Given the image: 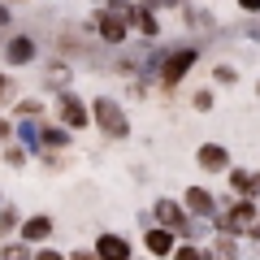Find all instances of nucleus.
Returning <instances> with one entry per match:
<instances>
[{
    "label": "nucleus",
    "mask_w": 260,
    "mask_h": 260,
    "mask_svg": "<svg viewBox=\"0 0 260 260\" xmlns=\"http://www.w3.org/2000/svg\"><path fill=\"white\" fill-rule=\"evenodd\" d=\"M260 217V204L251 200V195H234V200H225L221 208H217L213 217V230H225V234H247V225Z\"/></svg>",
    "instance_id": "obj_1"
},
{
    "label": "nucleus",
    "mask_w": 260,
    "mask_h": 260,
    "mask_svg": "<svg viewBox=\"0 0 260 260\" xmlns=\"http://www.w3.org/2000/svg\"><path fill=\"white\" fill-rule=\"evenodd\" d=\"M152 217H156L160 225H169L174 234H182V239H204L200 217H191L186 204H178V200H156V204H152Z\"/></svg>",
    "instance_id": "obj_2"
},
{
    "label": "nucleus",
    "mask_w": 260,
    "mask_h": 260,
    "mask_svg": "<svg viewBox=\"0 0 260 260\" xmlns=\"http://www.w3.org/2000/svg\"><path fill=\"white\" fill-rule=\"evenodd\" d=\"M91 121L109 135V139H130V117L121 113L117 100H109V95H100V100H91Z\"/></svg>",
    "instance_id": "obj_3"
},
{
    "label": "nucleus",
    "mask_w": 260,
    "mask_h": 260,
    "mask_svg": "<svg viewBox=\"0 0 260 260\" xmlns=\"http://www.w3.org/2000/svg\"><path fill=\"white\" fill-rule=\"evenodd\" d=\"M200 61V48H174V52H165V61L156 65V78L160 87H178L186 74H191V65Z\"/></svg>",
    "instance_id": "obj_4"
},
{
    "label": "nucleus",
    "mask_w": 260,
    "mask_h": 260,
    "mask_svg": "<svg viewBox=\"0 0 260 260\" xmlns=\"http://www.w3.org/2000/svg\"><path fill=\"white\" fill-rule=\"evenodd\" d=\"M56 113H61V121H65L70 130H74V135L91 126V109H87V104L78 100L74 91H61V95H56Z\"/></svg>",
    "instance_id": "obj_5"
},
{
    "label": "nucleus",
    "mask_w": 260,
    "mask_h": 260,
    "mask_svg": "<svg viewBox=\"0 0 260 260\" xmlns=\"http://www.w3.org/2000/svg\"><path fill=\"white\" fill-rule=\"evenodd\" d=\"M182 204H186V213L200 217V221H213L217 208H221V204H217V195L204 191V186H186V191H182Z\"/></svg>",
    "instance_id": "obj_6"
},
{
    "label": "nucleus",
    "mask_w": 260,
    "mask_h": 260,
    "mask_svg": "<svg viewBox=\"0 0 260 260\" xmlns=\"http://www.w3.org/2000/svg\"><path fill=\"white\" fill-rule=\"evenodd\" d=\"M95 35L104 39V44H126V35H130V22L126 18H117V13L104 5L100 13H95Z\"/></svg>",
    "instance_id": "obj_7"
},
{
    "label": "nucleus",
    "mask_w": 260,
    "mask_h": 260,
    "mask_svg": "<svg viewBox=\"0 0 260 260\" xmlns=\"http://www.w3.org/2000/svg\"><path fill=\"white\" fill-rule=\"evenodd\" d=\"M143 247H148V256H174V247H178V234L169 230V225H148L143 230Z\"/></svg>",
    "instance_id": "obj_8"
},
{
    "label": "nucleus",
    "mask_w": 260,
    "mask_h": 260,
    "mask_svg": "<svg viewBox=\"0 0 260 260\" xmlns=\"http://www.w3.org/2000/svg\"><path fill=\"white\" fill-rule=\"evenodd\" d=\"M195 165L204 169V174H225V169H230V152H225L221 143H200Z\"/></svg>",
    "instance_id": "obj_9"
},
{
    "label": "nucleus",
    "mask_w": 260,
    "mask_h": 260,
    "mask_svg": "<svg viewBox=\"0 0 260 260\" xmlns=\"http://www.w3.org/2000/svg\"><path fill=\"white\" fill-rule=\"evenodd\" d=\"M95 256H100V260H126V256H135V247H130L121 234L104 230L100 239H95Z\"/></svg>",
    "instance_id": "obj_10"
},
{
    "label": "nucleus",
    "mask_w": 260,
    "mask_h": 260,
    "mask_svg": "<svg viewBox=\"0 0 260 260\" xmlns=\"http://www.w3.org/2000/svg\"><path fill=\"white\" fill-rule=\"evenodd\" d=\"M35 56H39V44L30 35H13L9 44H5V61L9 65H30Z\"/></svg>",
    "instance_id": "obj_11"
},
{
    "label": "nucleus",
    "mask_w": 260,
    "mask_h": 260,
    "mask_svg": "<svg viewBox=\"0 0 260 260\" xmlns=\"http://www.w3.org/2000/svg\"><path fill=\"white\" fill-rule=\"evenodd\" d=\"M18 239H26L30 247H39L44 239H52V217L39 213V217H26V221L18 225Z\"/></svg>",
    "instance_id": "obj_12"
},
{
    "label": "nucleus",
    "mask_w": 260,
    "mask_h": 260,
    "mask_svg": "<svg viewBox=\"0 0 260 260\" xmlns=\"http://www.w3.org/2000/svg\"><path fill=\"white\" fill-rule=\"evenodd\" d=\"M130 30H139L143 39L160 35V22H156V13H152V5H139V0H135V9H130Z\"/></svg>",
    "instance_id": "obj_13"
},
{
    "label": "nucleus",
    "mask_w": 260,
    "mask_h": 260,
    "mask_svg": "<svg viewBox=\"0 0 260 260\" xmlns=\"http://www.w3.org/2000/svg\"><path fill=\"white\" fill-rule=\"evenodd\" d=\"M39 143H44L48 152H65L70 143H74V130L65 126V121H61V126H39ZM44 148H39V152H44Z\"/></svg>",
    "instance_id": "obj_14"
},
{
    "label": "nucleus",
    "mask_w": 260,
    "mask_h": 260,
    "mask_svg": "<svg viewBox=\"0 0 260 260\" xmlns=\"http://www.w3.org/2000/svg\"><path fill=\"white\" fill-rule=\"evenodd\" d=\"M225 178H230V191L234 195H251V200H256L260 195V174H251V169H225Z\"/></svg>",
    "instance_id": "obj_15"
},
{
    "label": "nucleus",
    "mask_w": 260,
    "mask_h": 260,
    "mask_svg": "<svg viewBox=\"0 0 260 260\" xmlns=\"http://www.w3.org/2000/svg\"><path fill=\"white\" fill-rule=\"evenodd\" d=\"M13 135H18V143H22L26 152H39V148H44V143H39V126H35V117H22L18 126H13Z\"/></svg>",
    "instance_id": "obj_16"
},
{
    "label": "nucleus",
    "mask_w": 260,
    "mask_h": 260,
    "mask_svg": "<svg viewBox=\"0 0 260 260\" xmlns=\"http://www.w3.org/2000/svg\"><path fill=\"white\" fill-rule=\"evenodd\" d=\"M18 225H22V213H18L13 204H0V239H9Z\"/></svg>",
    "instance_id": "obj_17"
},
{
    "label": "nucleus",
    "mask_w": 260,
    "mask_h": 260,
    "mask_svg": "<svg viewBox=\"0 0 260 260\" xmlns=\"http://www.w3.org/2000/svg\"><path fill=\"white\" fill-rule=\"evenodd\" d=\"M213 78L221 87H234V83H239V70H234V65H213Z\"/></svg>",
    "instance_id": "obj_18"
},
{
    "label": "nucleus",
    "mask_w": 260,
    "mask_h": 260,
    "mask_svg": "<svg viewBox=\"0 0 260 260\" xmlns=\"http://www.w3.org/2000/svg\"><path fill=\"white\" fill-rule=\"evenodd\" d=\"M5 165L22 169V165H26V148H22V143H9V148H5Z\"/></svg>",
    "instance_id": "obj_19"
},
{
    "label": "nucleus",
    "mask_w": 260,
    "mask_h": 260,
    "mask_svg": "<svg viewBox=\"0 0 260 260\" xmlns=\"http://www.w3.org/2000/svg\"><path fill=\"white\" fill-rule=\"evenodd\" d=\"M174 256H178V260H200V256H208V247H195V243H178Z\"/></svg>",
    "instance_id": "obj_20"
},
{
    "label": "nucleus",
    "mask_w": 260,
    "mask_h": 260,
    "mask_svg": "<svg viewBox=\"0 0 260 260\" xmlns=\"http://www.w3.org/2000/svg\"><path fill=\"white\" fill-rule=\"evenodd\" d=\"M191 104H195L200 113H208V109L217 104V95H213V91H195V95H191Z\"/></svg>",
    "instance_id": "obj_21"
},
{
    "label": "nucleus",
    "mask_w": 260,
    "mask_h": 260,
    "mask_svg": "<svg viewBox=\"0 0 260 260\" xmlns=\"http://www.w3.org/2000/svg\"><path fill=\"white\" fill-rule=\"evenodd\" d=\"M44 113V100H22L18 104V117H39Z\"/></svg>",
    "instance_id": "obj_22"
},
{
    "label": "nucleus",
    "mask_w": 260,
    "mask_h": 260,
    "mask_svg": "<svg viewBox=\"0 0 260 260\" xmlns=\"http://www.w3.org/2000/svg\"><path fill=\"white\" fill-rule=\"evenodd\" d=\"M65 83H70V70H65V65L48 70V87H65Z\"/></svg>",
    "instance_id": "obj_23"
},
{
    "label": "nucleus",
    "mask_w": 260,
    "mask_h": 260,
    "mask_svg": "<svg viewBox=\"0 0 260 260\" xmlns=\"http://www.w3.org/2000/svg\"><path fill=\"white\" fill-rule=\"evenodd\" d=\"M9 95H13V83H9V74H5V70H0V104L9 100Z\"/></svg>",
    "instance_id": "obj_24"
},
{
    "label": "nucleus",
    "mask_w": 260,
    "mask_h": 260,
    "mask_svg": "<svg viewBox=\"0 0 260 260\" xmlns=\"http://www.w3.org/2000/svg\"><path fill=\"white\" fill-rule=\"evenodd\" d=\"M5 139H13V121L9 117H0V143H5Z\"/></svg>",
    "instance_id": "obj_25"
},
{
    "label": "nucleus",
    "mask_w": 260,
    "mask_h": 260,
    "mask_svg": "<svg viewBox=\"0 0 260 260\" xmlns=\"http://www.w3.org/2000/svg\"><path fill=\"white\" fill-rule=\"evenodd\" d=\"M234 5H239L243 13H260V0H234Z\"/></svg>",
    "instance_id": "obj_26"
},
{
    "label": "nucleus",
    "mask_w": 260,
    "mask_h": 260,
    "mask_svg": "<svg viewBox=\"0 0 260 260\" xmlns=\"http://www.w3.org/2000/svg\"><path fill=\"white\" fill-rule=\"evenodd\" d=\"M139 5H152V9H165V5H186V0H139Z\"/></svg>",
    "instance_id": "obj_27"
},
{
    "label": "nucleus",
    "mask_w": 260,
    "mask_h": 260,
    "mask_svg": "<svg viewBox=\"0 0 260 260\" xmlns=\"http://www.w3.org/2000/svg\"><path fill=\"white\" fill-rule=\"evenodd\" d=\"M247 239H256V243H260V217H256V221L247 225Z\"/></svg>",
    "instance_id": "obj_28"
},
{
    "label": "nucleus",
    "mask_w": 260,
    "mask_h": 260,
    "mask_svg": "<svg viewBox=\"0 0 260 260\" xmlns=\"http://www.w3.org/2000/svg\"><path fill=\"white\" fill-rule=\"evenodd\" d=\"M5 22H9V9H5V5H0V26H5Z\"/></svg>",
    "instance_id": "obj_29"
},
{
    "label": "nucleus",
    "mask_w": 260,
    "mask_h": 260,
    "mask_svg": "<svg viewBox=\"0 0 260 260\" xmlns=\"http://www.w3.org/2000/svg\"><path fill=\"white\" fill-rule=\"evenodd\" d=\"M0 204H5V200H0Z\"/></svg>",
    "instance_id": "obj_30"
},
{
    "label": "nucleus",
    "mask_w": 260,
    "mask_h": 260,
    "mask_svg": "<svg viewBox=\"0 0 260 260\" xmlns=\"http://www.w3.org/2000/svg\"><path fill=\"white\" fill-rule=\"evenodd\" d=\"M256 204H260V200H256Z\"/></svg>",
    "instance_id": "obj_31"
}]
</instances>
